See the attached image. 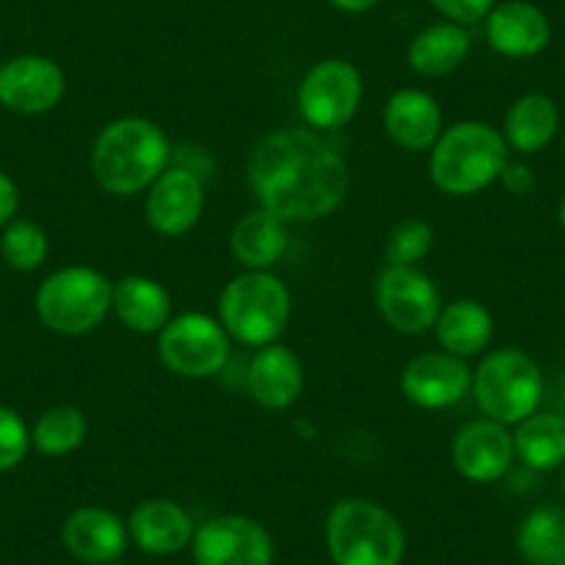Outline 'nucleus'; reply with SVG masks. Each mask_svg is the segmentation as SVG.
<instances>
[{
	"label": "nucleus",
	"instance_id": "1",
	"mask_svg": "<svg viewBox=\"0 0 565 565\" xmlns=\"http://www.w3.org/2000/svg\"><path fill=\"white\" fill-rule=\"evenodd\" d=\"M247 183L258 209L286 225H311L344 205L350 167L319 130L280 128L249 150Z\"/></svg>",
	"mask_w": 565,
	"mask_h": 565
},
{
	"label": "nucleus",
	"instance_id": "2",
	"mask_svg": "<svg viewBox=\"0 0 565 565\" xmlns=\"http://www.w3.org/2000/svg\"><path fill=\"white\" fill-rule=\"evenodd\" d=\"M92 175L111 198L148 192L172 167V141L159 122L119 117L103 125L92 145Z\"/></svg>",
	"mask_w": 565,
	"mask_h": 565
},
{
	"label": "nucleus",
	"instance_id": "3",
	"mask_svg": "<svg viewBox=\"0 0 565 565\" xmlns=\"http://www.w3.org/2000/svg\"><path fill=\"white\" fill-rule=\"evenodd\" d=\"M510 148L502 130L480 119H463L438 136L430 150L433 186L447 198H475L502 178Z\"/></svg>",
	"mask_w": 565,
	"mask_h": 565
},
{
	"label": "nucleus",
	"instance_id": "4",
	"mask_svg": "<svg viewBox=\"0 0 565 565\" xmlns=\"http://www.w3.org/2000/svg\"><path fill=\"white\" fill-rule=\"evenodd\" d=\"M324 543L333 565H402L407 548L399 519L361 497L333 504L324 521Z\"/></svg>",
	"mask_w": 565,
	"mask_h": 565
},
{
	"label": "nucleus",
	"instance_id": "5",
	"mask_svg": "<svg viewBox=\"0 0 565 565\" xmlns=\"http://www.w3.org/2000/svg\"><path fill=\"white\" fill-rule=\"evenodd\" d=\"M216 313L233 341L260 350L277 344L289 324L291 291L271 271H242L225 282Z\"/></svg>",
	"mask_w": 565,
	"mask_h": 565
},
{
	"label": "nucleus",
	"instance_id": "6",
	"mask_svg": "<svg viewBox=\"0 0 565 565\" xmlns=\"http://www.w3.org/2000/svg\"><path fill=\"white\" fill-rule=\"evenodd\" d=\"M114 280L84 264L62 266L36 289V317L51 333L78 339L95 333L111 313Z\"/></svg>",
	"mask_w": 565,
	"mask_h": 565
},
{
	"label": "nucleus",
	"instance_id": "7",
	"mask_svg": "<svg viewBox=\"0 0 565 565\" xmlns=\"http://www.w3.org/2000/svg\"><path fill=\"white\" fill-rule=\"evenodd\" d=\"M471 394L482 416L515 427L537 413L543 399V372L524 350H491L482 355L477 369H471Z\"/></svg>",
	"mask_w": 565,
	"mask_h": 565
},
{
	"label": "nucleus",
	"instance_id": "8",
	"mask_svg": "<svg viewBox=\"0 0 565 565\" xmlns=\"http://www.w3.org/2000/svg\"><path fill=\"white\" fill-rule=\"evenodd\" d=\"M231 335L211 313L186 311L172 317L159 333V361L183 380H211L231 361Z\"/></svg>",
	"mask_w": 565,
	"mask_h": 565
},
{
	"label": "nucleus",
	"instance_id": "9",
	"mask_svg": "<svg viewBox=\"0 0 565 565\" xmlns=\"http://www.w3.org/2000/svg\"><path fill=\"white\" fill-rule=\"evenodd\" d=\"M363 103L361 70L347 58H322L297 86V111L319 134L341 130Z\"/></svg>",
	"mask_w": 565,
	"mask_h": 565
},
{
	"label": "nucleus",
	"instance_id": "10",
	"mask_svg": "<svg viewBox=\"0 0 565 565\" xmlns=\"http://www.w3.org/2000/svg\"><path fill=\"white\" fill-rule=\"evenodd\" d=\"M374 302L391 330L402 335H424L436 328L441 313V291L422 266H388L374 282Z\"/></svg>",
	"mask_w": 565,
	"mask_h": 565
},
{
	"label": "nucleus",
	"instance_id": "11",
	"mask_svg": "<svg viewBox=\"0 0 565 565\" xmlns=\"http://www.w3.org/2000/svg\"><path fill=\"white\" fill-rule=\"evenodd\" d=\"M194 565H271L275 541L249 515H216L198 526L192 541Z\"/></svg>",
	"mask_w": 565,
	"mask_h": 565
},
{
	"label": "nucleus",
	"instance_id": "12",
	"mask_svg": "<svg viewBox=\"0 0 565 565\" xmlns=\"http://www.w3.org/2000/svg\"><path fill=\"white\" fill-rule=\"evenodd\" d=\"M399 388L422 411H449L471 394V366L444 350L418 352L402 369Z\"/></svg>",
	"mask_w": 565,
	"mask_h": 565
},
{
	"label": "nucleus",
	"instance_id": "13",
	"mask_svg": "<svg viewBox=\"0 0 565 565\" xmlns=\"http://www.w3.org/2000/svg\"><path fill=\"white\" fill-rule=\"evenodd\" d=\"M449 458L463 480L493 486L508 475L515 460L513 433L493 418H475L455 433Z\"/></svg>",
	"mask_w": 565,
	"mask_h": 565
},
{
	"label": "nucleus",
	"instance_id": "14",
	"mask_svg": "<svg viewBox=\"0 0 565 565\" xmlns=\"http://www.w3.org/2000/svg\"><path fill=\"white\" fill-rule=\"evenodd\" d=\"M67 75L53 58L25 53L0 67V106L23 117L47 114L64 100Z\"/></svg>",
	"mask_w": 565,
	"mask_h": 565
},
{
	"label": "nucleus",
	"instance_id": "15",
	"mask_svg": "<svg viewBox=\"0 0 565 565\" xmlns=\"http://www.w3.org/2000/svg\"><path fill=\"white\" fill-rule=\"evenodd\" d=\"M205 211L203 178L189 167H170L145 192V220L159 236L178 238L198 227Z\"/></svg>",
	"mask_w": 565,
	"mask_h": 565
},
{
	"label": "nucleus",
	"instance_id": "16",
	"mask_svg": "<svg viewBox=\"0 0 565 565\" xmlns=\"http://www.w3.org/2000/svg\"><path fill=\"white\" fill-rule=\"evenodd\" d=\"M62 543L78 563L108 565L122 559L128 548V521L119 519L114 510L84 504L75 508L62 524Z\"/></svg>",
	"mask_w": 565,
	"mask_h": 565
},
{
	"label": "nucleus",
	"instance_id": "17",
	"mask_svg": "<svg viewBox=\"0 0 565 565\" xmlns=\"http://www.w3.org/2000/svg\"><path fill=\"white\" fill-rule=\"evenodd\" d=\"M249 399L264 411H286L306 388V366L300 355L286 344H269L255 350L244 374Z\"/></svg>",
	"mask_w": 565,
	"mask_h": 565
},
{
	"label": "nucleus",
	"instance_id": "18",
	"mask_svg": "<svg viewBox=\"0 0 565 565\" xmlns=\"http://www.w3.org/2000/svg\"><path fill=\"white\" fill-rule=\"evenodd\" d=\"M192 513L181 502L167 497L145 499L136 504L128 515V535L139 552L153 554V557H170L183 552L194 541Z\"/></svg>",
	"mask_w": 565,
	"mask_h": 565
},
{
	"label": "nucleus",
	"instance_id": "19",
	"mask_svg": "<svg viewBox=\"0 0 565 565\" xmlns=\"http://www.w3.org/2000/svg\"><path fill=\"white\" fill-rule=\"evenodd\" d=\"M383 130L399 150L430 153L438 136L444 134L441 103L424 89H396L385 100Z\"/></svg>",
	"mask_w": 565,
	"mask_h": 565
},
{
	"label": "nucleus",
	"instance_id": "20",
	"mask_svg": "<svg viewBox=\"0 0 565 565\" xmlns=\"http://www.w3.org/2000/svg\"><path fill=\"white\" fill-rule=\"evenodd\" d=\"M486 40L493 53L504 58H535L552 42L548 18L526 0H504L486 18Z\"/></svg>",
	"mask_w": 565,
	"mask_h": 565
},
{
	"label": "nucleus",
	"instance_id": "21",
	"mask_svg": "<svg viewBox=\"0 0 565 565\" xmlns=\"http://www.w3.org/2000/svg\"><path fill=\"white\" fill-rule=\"evenodd\" d=\"M111 311L130 333L139 335H159L175 317L167 286L148 275H125L114 280Z\"/></svg>",
	"mask_w": 565,
	"mask_h": 565
},
{
	"label": "nucleus",
	"instance_id": "22",
	"mask_svg": "<svg viewBox=\"0 0 565 565\" xmlns=\"http://www.w3.org/2000/svg\"><path fill=\"white\" fill-rule=\"evenodd\" d=\"M286 222L277 220L275 214L264 209H253L231 231V247L233 260L242 266L244 271H271V266L282 258L286 247H289V231Z\"/></svg>",
	"mask_w": 565,
	"mask_h": 565
},
{
	"label": "nucleus",
	"instance_id": "23",
	"mask_svg": "<svg viewBox=\"0 0 565 565\" xmlns=\"http://www.w3.org/2000/svg\"><path fill=\"white\" fill-rule=\"evenodd\" d=\"M471 53V34L458 23H433L418 31L407 45V67L422 78L452 75Z\"/></svg>",
	"mask_w": 565,
	"mask_h": 565
},
{
	"label": "nucleus",
	"instance_id": "24",
	"mask_svg": "<svg viewBox=\"0 0 565 565\" xmlns=\"http://www.w3.org/2000/svg\"><path fill=\"white\" fill-rule=\"evenodd\" d=\"M438 347L449 355H458L463 361L482 355L493 339V317L480 300H452L441 308L436 319Z\"/></svg>",
	"mask_w": 565,
	"mask_h": 565
},
{
	"label": "nucleus",
	"instance_id": "25",
	"mask_svg": "<svg viewBox=\"0 0 565 565\" xmlns=\"http://www.w3.org/2000/svg\"><path fill=\"white\" fill-rule=\"evenodd\" d=\"M559 130V111L557 103L548 95L532 92L521 95L504 114L502 136L508 148L521 156H535L552 145V139Z\"/></svg>",
	"mask_w": 565,
	"mask_h": 565
},
{
	"label": "nucleus",
	"instance_id": "26",
	"mask_svg": "<svg viewBox=\"0 0 565 565\" xmlns=\"http://www.w3.org/2000/svg\"><path fill=\"white\" fill-rule=\"evenodd\" d=\"M515 458L532 471L565 466V413H532L515 424Z\"/></svg>",
	"mask_w": 565,
	"mask_h": 565
},
{
	"label": "nucleus",
	"instance_id": "27",
	"mask_svg": "<svg viewBox=\"0 0 565 565\" xmlns=\"http://www.w3.org/2000/svg\"><path fill=\"white\" fill-rule=\"evenodd\" d=\"M515 548L530 565H554L565 557V510L535 508L519 526Z\"/></svg>",
	"mask_w": 565,
	"mask_h": 565
},
{
	"label": "nucleus",
	"instance_id": "28",
	"mask_svg": "<svg viewBox=\"0 0 565 565\" xmlns=\"http://www.w3.org/2000/svg\"><path fill=\"white\" fill-rule=\"evenodd\" d=\"M86 433H89V424L81 407L56 405L36 418L31 430V447L45 458H64L84 447Z\"/></svg>",
	"mask_w": 565,
	"mask_h": 565
},
{
	"label": "nucleus",
	"instance_id": "29",
	"mask_svg": "<svg viewBox=\"0 0 565 565\" xmlns=\"http://www.w3.org/2000/svg\"><path fill=\"white\" fill-rule=\"evenodd\" d=\"M51 242L47 233L31 220H12L3 227L0 236V255L12 269L18 271H36L47 260Z\"/></svg>",
	"mask_w": 565,
	"mask_h": 565
},
{
	"label": "nucleus",
	"instance_id": "30",
	"mask_svg": "<svg viewBox=\"0 0 565 565\" xmlns=\"http://www.w3.org/2000/svg\"><path fill=\"white\" fill-rule=\"evenodd\" d=\"M433 244H436V231L430 222L411 216V220H399L385 236V264L388 266H418L427 255H430Z\"/></svg>",
	"mask_w": 565,
	"mask_h": 565
},
{
	"label": "nucleus",
	"instance_id": "31",
	"mask_svg": "<svg viewBox=\"0 0 565 565\" xmlns=\"http://www.w3.org/2000/svg\"><path fill=\"white\" fill-rule=\"evenodd\" d=\"M31 449V430L18 411L0 405V471H9L25 460Z\"/></svg>",
	"mask_w": 565,
	"mask_h": 565
},
{
	"label": "nucleus",
	"instance_id": "32",
	"mask_svg": "<svg viewBox=\"0 0 565 565\" xmlns=\"http://www.w3.org/2000/svg\"><path fill=\"white\" fill-rule=\"evenodd\" d=\"M430 7L438 14H444L449 23H458L469 29V25L482 23L491 14V9L497 7V0H430Z\"/></svg>",
	"mask_w": 565,
	"mask_h": 565
},
{
	"label": "nucleus",
	"instance_id": "33",
	"mask_svg": "<svg viewBox=\"0 0 565 565\" xmlns=\"http://www.w3.org/2000/svg\"><path fill=\"white\" fill-rule=\"evenodd\" d=\"M499 183H502L510 194H515V198H524V194H530L532 189H535V175H532L530 167L521 164V161H508Z\"/></svg>",
	"mask_w": 565,
	"mask_h": 565
},
{
	"label": "nucleus",
	"instance_id": "34",
	"mask_svg": "<svg viewBox=\"0 0 565 565\" xmlns=\"http://www.w3.org/2000/svg\"><path fill=\"white\" fill-rule=\"evenodd\" d=\"M18 209H20L18 186H14V181L7 175V172L0 170V227H7L9 222L18 216Z\"/></svg>",
	"mask_w": 565,
	"mask_h": 565
},
{
	"label": "nucleus",
	"instance_id": "35",
	"mask_svg": "<svg viewBox=\"0 0 565 565\" xmlns=\"http://www.w3.org/2000/svg\"><path fill=\"white\" fill-rule=\"evenodd\" d=\"M339 12H347V14H366L372 12L374 7H377L380 0H330Z\"/></svg>",
	"mask_w": 565,
	"mask_h": 565
},
{
	"label": "nucleus",
	"instance_id": "36",
	"mask_svg": "<svg viewBox=\"0 0 565 565\" xmlns=\"http://www.w3.org/2000/svg\"><path fill=\"white\" fill-rule=\"evenodd\" d=\"M557 220H559V227H563V231H565V194H563V200H559V209H557Z\"/></svg>",
	"mask_w": 565,
	"mask_h": 565
},
{
	"label": "nucleus",
	"instance_id": "37",
	"mask_svg": "<svg viewBox=\"0 0 565 565\" xmlns=\"http://www.w3.org/2000/svg\"><path fill=\"white\" fill-rule=\"evenodd\" d=\"M554 565H565V557H559V559H557V563H554Z\"/></svg>",
	"mask_w": 565,
	"mask_h": 565
},
{
	"label": "nucleus",
	"instance_id": "38",
	"mask_svg": "<svg viewBox=\"0 0 565 565\" xmlns=\"http://www.w3.org/2000/svg\"><path fill=\"white\" fill-rule=\"evenodd\" d=\"M108 565H125V563H122V559H117V563H108Z\"/></svg>",
	"mask_w": 565,
	"mask_h": 565
},
{
	"label": "nucleus",
	"instance_id": "39",
	"mask_svg": "<svg viewBox=\"0 0 565 565\" xmlns=\"http://www.w3.org/2000/svg\"><path fill=\"white\" fill-rule=\"evenodd\" d=\"M563 499H565V475H563Z\"/></svg>",
	"mask_w": 565,
	"mask_h": 565
},
{
	"label": "nucleus",
	"instance_id": "40",
	"mask_svg": "<svg viewBox=\"0 0 565 565\" xmlns=\"http://www.w3.org/2000/svg\"><path fill=\"white\" fill-rule=\"evenodd\" d=\"M563 150H565V139H563Z\"/></svg>",
	"mask_w": 565,
	"mask_h": 565
},
{
	"label": "nucleus",
	"instance_id": "41",
	"mask_svg": "<svg viewBox=\"0 0 565 565\" xmlns=\"http://www.w3.org/2000/svg\"><path fill=\"white\" fill-rule=\"evenodd\" d=\"M563 402H565V399H563Z\"/></svg>",
	"mask_w": 565,
	"mask_h": 565
}]
</instances>
